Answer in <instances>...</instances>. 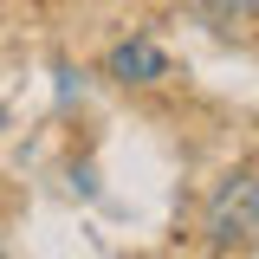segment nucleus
<instances>
[{"label": "nucleus", "mask_w": 259, "mask_h": 259, "mask_svg": "<svg viewBox=\"0 0 259 259\" xmlns=\"http://www.w3.org/2000/svg\"><path fill=\"white\" fill-rule=\"evenodd\" d=\"M201 233L214 253H246L259 246V175L253 168H233L214 182L207 207H201Z\"/></svg>", "instance_id": "1"}, {"label": "nucleus", "mask_w": 259, "mask_h": 259, "mask_svg": "<svg viewBox=\"0 0 259 259\" xmlns=\"http://www.w3.org/2000/svg\"><path fill=\"white\" fill-rule=\"evenodd\" d=\"M110 78H123V84H156V78H168V52H162L156 39H123V46L110 52Z\"/></svg>", "instance_id": "2"}, {"label": "nucleus", "mask_w": 259, "mask_h": 259, "mask_svg": "<svg viewBox=\"0 0 259 259\" xmlns=\"http://www.w3.org/2000/svg\"><path fill=\"white\" fill-rule=\"evenodd\" d=\"M207 7H214V13H233V20H240V13H253L259 0H207Z\"/></svg>", "instance_id": "3"}]
</instances>
